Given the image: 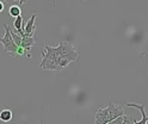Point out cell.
<instances>
[{
	"label": "cell",
	"instance_id": "9c48e42d",
	"mask_svg": "<svg viewBox=\"0 0 148 124\" xmlns=\"http://www.w3.org/2000/svg\"><path fill=\"white\" fill-rule=\"evenodd\" d=\"M26 53V50L24 49L23 47H18V49H17V55H19V56H22V55H24Z\"/></svg>",
	"mask_w": 148,
	"mask_h": 124
},
{
	"label": "cell",
	"instance_id": "3957f363",
	"mask_svg": "<svg viewBox=\"0 0 148 124\" xmlns=\"http://www.w3.org/2000/svg\"><path fill=\"white\" fill-rule=\"evenodd\" d=\"M5 27V35L0 37V43L3 44L4 47V51L10 54L11 56L17 55V49H18V45L14 43L13 38L10 34V29H8V25H4Z\"/></svg>",
	"mask_w": 148,
	"mask_h": 124
},
{
	"label": "cell",
	"instance_id": "ba28073f",
	"mask_svg": "<svg viewBox=\"0 0 148 124\" xmlns=\"http://www.w3.org/2000/svg\"><path fill=\"white\" fill-rule=\"evenodd\" d=\"M13 26H14L16 30H21V29H23V26H24V21H23L22 14L18 16V17H16L14 23H13Z\"/></svg>",
	"mask_w": 148,
	"mask_h": 124
},
{
	"label": "cell",
	"instance_id": "7a4b0ae2",
	"mask_svg": "<svg viewBox=\"0 0 148 124\" xmlns=\"http://www.w3.org/2000/svg\"><path fill=\"white\" fill-rule=\"evenodd\" d=\"M124 114V110L122 106L115 104H109L106 108H100L96 111V124H106L111 123L117 117Z\"/></svg>",
	"mask_w": 148,
	"mask_h": 124
},
{
	"label": "cell",
	"instance_id": "8fae6325",
	"mask_svg": "<svg viewBox=\"0 0 148 124\" xmlns=\"http://www.w3.org/2000/svg\"><path fill=\"white\" fill-rule=\"evenodd\" d=\"M1 1H7V0H1ZM17 1H19L21 4H25V3L27 1V0H17Z\"/></svg>",
	"mask_w": 148,
	"mask_h": 124
},
{
	"label": "cell",
	"instance_id": "6da1fadb",
	"mask_svg": "<svg viewBox=\"0 0 148 124\" xmlns=\"http://www.w3.org/2000/svg\"><path fill=\"white\" fill-rule=\"evenodd\" d=\"M60 49L59 47H50L44 44L42 50V61L40 62V67L44 71H54L60 72L59 59H60Z\"/></svg>",
	"mask_w": 148,
	"mask_h": 124
},
{
	"label": "cell",
	"instance_id": "30bf717a",
	"mask_svg": "<svg viewBox=\"0 0 148 124\" xmlns=\"http://www.w3.org/2000/svg\"><path fill=\"white\" fill-rule=\"evenodd\" d=\"M3 11H4V1L0 0V12H3Z\"/></svg>",
	"mask_w": 148,
	"mask_h": 124
},
{
	"label": "cell",
	"instance_id": "5b68a950",
	"mask_svg": "<svg viewBox=\"0 0 148 124\" xmlns=\"http://www.w3.org/2000/svg\"><path fill=\"white\" fill-rule=\"evenodd\" d=\"M36 17H37V14H32L29 21H27V23L23 26V31H24L25 35H35V31H36V25H35Z\"/></svg>",
	"mask_w": 148,
	"mask_h": 124
},
{
	"label": "cell",
	"instance_id": "7c38bea8",
	"mask_svg": "<svg viewBox=\"0 0 148 124\" xmlns=\"http://www.w3.org/2000/svg\"><path fill=\"white\" fill-rule=\"evenodd\" d=\"M84 1H86V0H84Z\"/></svg>",
	"mask_w": 148,
	"mask_h": 124
},
{
	"label": "cell",
	"instance_id": "277c9868",
	"mask_svg": "<svg viewBox=\"0 0 148 124\" xmlns=\"http://www.w3.org/2000/svg\"><path fill=\"white\" fill-rule=\"evenodd\" d=\"M125 106L128 108H135L137 110H140L141 114H142V118L140 121H135L133 119V123L135 124H145V123H148V116H147V113H146V109H145V105H140V104H135V103H125Z\"/></svg>",
	"mask_w": 148,
	"mask_h": 124
},
{
	"label": "cell",
	"instance_id": "8992f818",
	"mask_svg": "<svg viewBox=\"0 0 148 124\" xmlns=\"http://www.w3.org/2000/svg\"><path fill=\"white\" fill-rule=\"evenodd\" d=\"M12 117H13V113L8 109H5L0 112V121H3V122H10L12 119Z\"/></svg>",
	"mask_w": 148,
	"mask_h": 124
},
{
	"label": "cell",
	"instance_id": "52a82bcc",
	"mask_svg": "<svg viewBox=\"0 0 148 124\" xmlns=\"http://www.w3.org/2000/svg\"><path fill=\"white\" fill-rule=\"evenodd\" d=\"M8 13H10L11 17H18V16H21L22 14V8L19 5H12L10 6V10H8Z\"/></svg>",
	"mask_w": 148,
	"mask_h": 124
}]
</instances>
